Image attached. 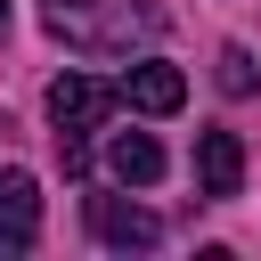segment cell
Wrapping results in <instances>:
<instances>
[{"instance_id":"obj_9","label":"cell","mask_w":261,"mask_h":261,"mask_svg":"<svg viewBox=\"0 0 261 261\" xmlns=\"http://www.w3.org/2000/svg\"><path fill=\"white\" fill-rule=\"evenodd\" d=\"M0 33H8V0H0Z\"/></svg>"},{"instance_id":"obj_6","label":"cell","mask_w":261,"mask_h":261,"mask_svg":"<svg viewBox=\"0 0 261 261\" xmlns=\"http://www.w3.org/2000/svg\"><path fill=\"white\" fill-rule=\"evenodd\" d=\"M196 188H204V196H237V188H245V147H237V130H204V139H196Z\"/></svg>"},{"instance_id":"obj_8","label":"cell","mask_w":261,"mask_h":261,"mask_svg":"<svg viewBox=\"0 0 261 261\" xmlns=\"http://www.w3.org/2000/svg\"><path fill=\"white\" fill-rule=\"evenodd\" d=\"M220 90H228V98H253V57H245L237 41L220 49Z\"/></svg>"},{"instance_id":"obj_5","label":"cell","mask_w":261,"mask_h":261,"mask_svg":"<svg viewBox=\"0 0 261 261\" xmlns=\"http://www.w3.org/2000/svg\"><path fill=\"white\" fill-rule=\"evenodd\" d=\"M122 106H139V114H179V106H188V73L163 65V57H147V65L122 73Z\"/></svg>"},{"instance_id":"obj_2","label":"cell","mask_w":261,"mask_h":261,"mask_svg":"<svg viewBox=\"0 0 261 261\" xmlns=\"http://www.w3.org/2000/svg\"><path fill=\"white\" fill-rule=\"evenodd\" d=\"M114 106H122V82H98V73L49 82V122H57V130H98Z\"/></svg>"},{"instance_id":"obj_1","label":"cell","mask_w":261,"mask_h":261,"mask_svg":"<svg viewBox=\"0 0 261 261\" xmlns=\"http://www.w3.org/2000/svg\"><path fill=\"white\" fill-rule=\"evenodd\" d=\"M41 24H49V41H65L82 57H130L139 41L163 33V8H147V0H41Z\"/></svg>"},{"instance_id":"obj_7","label":"cell","mask_w":261,"mask_h":261,"mask_svg":"<svg viewBox=\"0 0 261 261\" xmlns=\"http://www.w3.org/2000/svg\"><path fill=\"white\" fill-rule=\"evenodd\" d=\"M106 171H114L122 188H155V179H163V147H155L147 130H114V147H106Z\"/></svg>"},{"instance_id":"obj_4","label":"cell","mask_w":261,"mask_h":261,"mask_svg":"<svg viewBox=\"0 0 261 261\" xmlns=\"http://www.w3.org/2000/svg\"><path fill=\"white\" fill-rule=\"evenodd\" d=\"M90 237H98V245H114V253H147V245L163 237V220H155L147 204H122V196H90Z\"/></svg>"},{"instance_id":"obj_3","label":"cell","mask_w":261,"mask_h":261,"mask_svg":"<svg viewBox=\"0 0 261 261\" xmlns=\"http://www.w3.org/2000/svg\"><path fill=\"white\" fill-rule=\"evenodd\" d=\"M41 245V179L24 163H0V253H33Z\"/></svg>"}]
</instances>
